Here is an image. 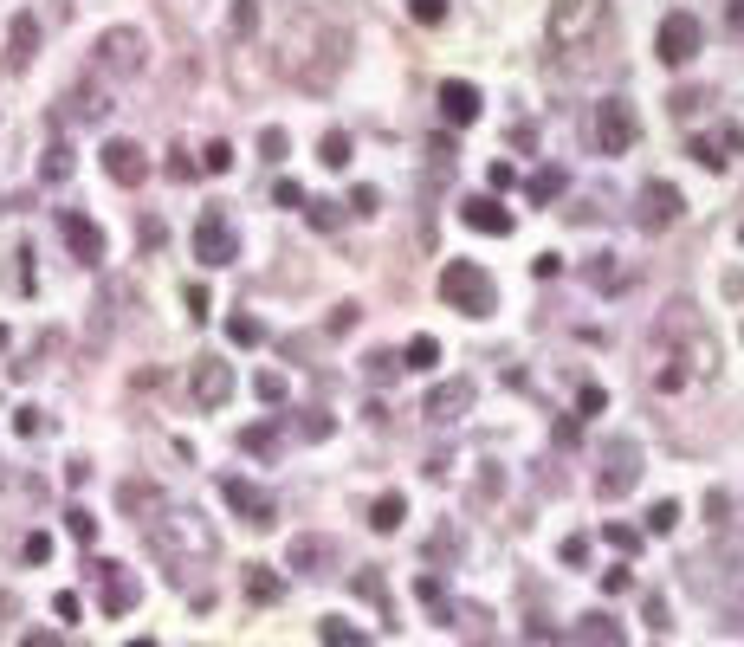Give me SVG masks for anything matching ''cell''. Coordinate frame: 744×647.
Masks as SVG:
<instances>
[{"label":"cell","mask_w":744,"mask_h":647,"mask_svg":"<svg viewBox=\"0 0 744 647\" xmlns=\"http://www.w3.org/2000/svg\"><path fill=\"white\" fill-rule=\"evenodd\" d=\"M143 531H149V550H156L169 570H188V557L195 563L214 557V531L201 525V512H182V505H162Z\"/></svg>","instance_id":"6da1fadb"},{"label":"cell","mask_w":744,"mask_h":647,"mask_svg":"<svg viewBox=\"0 0 744 647\" xmlns=\"http://www.w3.org/2000/svg\"><path fill=\"white\" fill-rule=\"evenodd\" d=\"M440 298H447V311L492 318V311H499V279H492L479 259H447V266H440Z\"/></svg>","instance_id":"7a4b0ae2"},{"label":"cell","mask_w":744,"mask_h":647,"mask_svg":"<svg viewBox=\"0 0 744 647\" xmlns=\"http://www.w3.org/2000/svg\"><path fill=\"white\" fill-rule=\"evenodd\" d=\"M602 33V0H550V46L583 52Z\"/></svg>","instance_id":"3957f363"},{"label":"cell","mask_w":744,"mask_h":647,"mask_svg":"<svg viewBox=\"0 0 744 647\" xmlns=\"http://www.w3.org/2000/svg\"><path fill=\"white\" fill-rule=\"evenodd\" d=\"M641 486V440L635 434H615L602 447V466H596V492L602 499H628Z\"/></svg>","instance_id":"277c9868"},{"label":"cell","mask_w":744,"mask_h":647,"mask_svg":"<svg viewBox=\"0 0 744 647\" xmlns=\"http://www.w3.org/2000/svg\"><path fill=\"white\" fill-rule=\"evenodd\" d=\"M98 65L104 78H136L149 65V46H143V33H136V26H110V33L98 39Z\"/></svg>","instance_id":"5b68a950"},{"label":"cell","mask_w":744,"mask_h":647,"mask_svg":"<svg viewBox=\"0 0 744 647\" xmlns=\"http://www.w3.org/2000/svg\"><path fill=\"white\" fill-rule=\"evenodd\" d=\"M699 46H706V26H699L686 7H673L667 20H660V33H654L660 65H693V59H699Z\"/></svg>","instance_id":"8992f818"},{"label":"cell","mask_w":744,"mask_h":647,"mask_svg":"<svg viewBox=\"0 0 744 647\" xmlns=\"http://www.w3.org/2000/svg\"><path fill=\"white\" fill-rule=\"evenodd\" d=\"M635 136H641L635 104H628V98H602V110H596V149H602V156H628Z\"/></svg>","instance_id":"52a82bcc"},{"label":"cell","mask_w":744,"mask_h":647,"mask_svg":"<svg viewBox=\"0 0 744 647\" xmlns=\"http://www.w3.org/2000/svg\"><path fill=\"white\" fill-rule=\"evenodd\" d=\"M195 259L201 266H233V259H240V240H233V227H227L220 208H208L195 220Z\"/></svg>","instance_id":"ba28073f"},{"label":"cell","mask_w":744,"mask_h":647,"mask_svg":"<svg viewBox=\"0 0 744 647\" xmlns=\"http://www.w3.org/2000/svg\"><path fill=\"white\" fill-rule=\"evenodd\" d=\"M188 395H195V408H227L233 363H220V356H195V369H188Z\"/></svg>","instance_id":"9c48e42d"},{"label":"cell","mask_w":744,"mask_h":647,"mask_svg":"<svg viewBox=\"0 0 744 647\" xmlns=\"http://www.w3.org/2000/svg\"><path fill=\"white\" fill-rule=\"evenodd\" d=\"M220 499H227V505H233V512H240V518H246V525H259V531H266V525H272V518H279V505H272V499H266V492H259V486H253V479H240V473H227V479H220Z\"/></svg>","instance_id":"30bf717a"},{"label":"cell","mask_w":744,"mask_h":647,"mask_svg":"<svg viewBox=\"0 0 744 647\" xmlns=\"http://www.w3.org/2000/svg\"><path fill=\"white\" fill-rule=\"evenodd\" d=\"M680 214H686V195H680V188H673V182H647V188H641V208H635V220H641L647 233L673 227V220H680Z\"/></svg>","instance_id":"8fae6325"},{"label":"cell","mask_w":744,"mask_h":647,"mask_svg":"<svg viewBox=\"0 0 744 647\" xmlns=\"http://www.w3.org/2000/svg\"><path fill=\"white\" fill-rule=\"evenodd\" d=\"M104 175H110L117 188H143V182H149V156L117 136V143H104Z\"/></svg>","instance_id":"7c38bea8"},{"label":"cell","mask_w":744,"mask_h":647,"mask_svg":"<svg viewBox=\"0 0 744 647\" xmlns=\"http://www.w3.org/2000/svg\"><path fill=\"white\" fill-rule=\"evenodd\" d=\"M59 233H65V246H72V259H85V266L104 259V227L91 214H59Z\"/></svg>","instance_id":"4fadbf2b"},{"label":"cell","mask_w":744,"mask_h":647,"mask_svg":"<svg viewBox=\"0 0 744 647\" xmlns=\"http://www.w3.org/2000/svg\"><path fill=\"white\" fill-rule=\"evenodd\" d=\"M479 85H466V78H447V85H440V117L453 123V130H466V123H479Z\"/></svg>","instance_id":"5bb4252c"},{"label":"cell","mask_w":744,"mask_h":647,"mask_svg":"<svg viewBox=\"0 0 744 647\" xmlns=\"http://www.w3.org/2000/svg\"><path fill=\"white\" fill-rule=\"evenodd\" d=\"M98 570V583H104V609L110 615H130L136 602H143V589H136V576H123V563H91Z\"/></svg>","instance_id":"9a60e30c"},{"label":"cell","mask_w":744,"mask_h":647,"mask_svg":"<svg viewBox=\"0 0 744 647\" xmlns=\"http://www.w3.org/2000/svg\"><path fill=\"white\" fill-rule=\"evenodd\" d=\"M466 408H473V382H466V376L440 382V389L427 395V421H440V428H447V421H460Z\"/></svg>","instance_id":"2e32d148"},{"label":"cell","mask_w":744,"mask_h":647,"mask_svg":"<svg viewBox=\"0 0 744 647\" xmlns=\"http://www.w3.org/2000/svg\"><path fill=\"white\" fill-rule=\"evenodd\" d=\"M460 220H466L473 233H499V240L512 233V214L499 208V195H466V201H460Z\"/></svg>","instance_id":"e0dca14e"},{"label":"cell","mask_w":744,"mask_h":647,"mask_svg":"<svg viewBox=\"0 0 744 647\" xmlns=\"http://www.w3.org/2000/svg\"><path fill=\"white\" fill-rule=\"evenodd\" d=\"M738 149H744V130H738V123H725L719 136H693V162H699V169H725Z\"/></svg>","instance_id":"ac0fdd59"},{"label":"cell","mask_w":744,"mask_h":647,"mask_svg":"<svg viewBox=\"0 0 744 647\" xmlns=\"http://www.w3.org/2000/svg\"><path fill=\"white\" fill-rule=\"evenodd\" d=\"M117 505H123L130 518H143V525H149V518H156L169 499H162V486H149V479H123V486H117Z\"/></svg>","instance_id":"d6986e66"},{"label":"cell","mask_w":744,"mask_h":647,"mask_svg":"<svg viewBox=\"0 0 744 647\" xmlns=\"http://www.w3.org/2000/svg\"><path fill=\"white\" fill-rule=\"evenodd\" d=\"M65 117L72 123H104L110 117V98L98 85H72V98H65Z\"/></svg>","instance_id":"ffe728a7"},{"label":"cell","mask_w":744,"mask_h":647,"mask_svg":"<svg viewBox=\"0 0 744 647\" xmlns=\"http://www.w3.org/2000/svg\"><path fill=\"white\" fill-rule=\"evenodd\" d=\"M330 557H337L330 538H292V550H285V563H292V570H305V576H318Z\"/></svg>","instance_id":"44dd1931"},{"label":"cell","mask_w":744,"mask_h":647,"mask_svg":"<svg viewBox=\"0 0 744 647\" xmlns=\"http://www.w3.org/2000/svg\"><path fill=\"white\" fill-rule=\"evenodd\" d=\"M402 518H408V499H402V492H382V499L369 505V531H382V538H389V531H402Z\"/></svg>","instance_id":"7402d4cb"},{"label":"cell","mask_w":744,"mask_h":647,"mask_svg":"<svg viewBox=\"0 0 744 647\" xmlns=\"http://www.w3.org/2000/svg\"><path fill=\"white\" fill-rule=\"evenodd\" d=\"M33 46H39V20H33V13H20V20H13V33H7V59L26 65V59H33Z\"/></svg>","instance_id":"603a6c76"},{"label":"cell","mask_w":744,"mask_h":647,"mask_svg":"<svg viewBox=\"0 0 744 647\" xmlns=\"http://www.w3.org/2000/svg\"><path fill=\"white\" fill-rule=\"evenodd\" d=\"M576 641H583V647H622V628H615L609 615H583V628H576Z\"/></svg>","instance_id":"cb8c5ba5"},{"label":"cell","mask_w":744,"mask_h":647,"mask_svg":"<svg viewBox=\"0 0 744 647\" xmlns=\"http://www.w3.org/2000/svg\"><path fill=\"white\" fill-rule=\"evenodd\" d=\"M356 596H369L382 609V622L395 628V602H389V589H382V570H356Z\"/></svg>","instance_id":"d4e9b609"},{"label":"cell","mask_w":744,"mask_h":647,"mask_svg":"<svg viewBox=\"0 0 744 647\" xmlns=\"http://www.w3.org/2000/svg\"><path fill=\"white\" fill-rule=\"evenodd\" d=\"M240 447L259 453V460H272V453H279V428H272V421H253V428H240Z\"/></svg>","instance_id":"484cf974"},{"label":"cell","mask_w":744,"mask_h":647,"mask_svg":"<svg viewBox=\"0 0 744 647\" xmlns=\"http://www.w3.org/2000/svg\"><path fill=\"white\" fill-rule=\"evenodd\" d=\"M72 169H78L72 143H52V149H46V162H39V175H46V182H72Z\"/></svg>","instance_id":"4316f807"},{"label":"cell","mask_w":744,"mask_h":647,"mask_svg":"<svg viewBox=\"0 0 744 647\" xmlns=\"http://www.w3.org/2000/svg\"><path fill=\"white\" fill-rule=\"evenodd\" d=\"M318 641H324V647H369V635H363V628H350L343 615H330V622L318 628Z\"/></svg>","instance_id":"83f0119b"},{"label":"cell","mask_w":744,"mask_h":647,"mask_svg":"<svg viewBox=\"0 0 744 647\" xmlns=\"http://www.w3.org/2000/svg\"><path fill=\"white\" fill-rule=\"evenodd\" d=\"M563 188H570V175H563V169H537L531 182H525V195L531 201H550V195H563Z\"/></svg>","instance_id":"f1b7e54d"},{"label":"cell","mask_w":744,"mask_h":647,"mask_svg":"<svg viewBox=\"0 0 744 647\" xmlns=\"http://www.w3.org/2000/svg\"><path fill=\"white\" fill-rule=\"evenodd\" d=\"M246 596H253V602H279V576H272L266 563H253V570H246Z\"/></svg>","instance_id":"f546056e"},{"label":"cell","mask_w":744,"mask_h":647,"mask_svg":"<svg viewBox=\"0 0 744 647\" xmlns=\"http://www.w3.org/2000/svg\"><path fill=\"white\" fill-rule=\"evenodd\" d=\"M259 156H266V162H285V156H292V136H285L279 123H272V130H259Z\"/></svg>","instance_id":"4dcf8cb0"},{"label":"cell","mask_w":744,"mask_h":647,"mask_svg":"<svg viewBox=\"0 0 744 647\" xmlns=\"http://www.w3.org/2000/svg\"><path fill=\"white\" fill-rule=\"evenodd\" d=\"M673 525H680V499H660L654 512H647V531H654V538H667Z\"/></svg>","instance_id":"1f68e13d"},{"label":"cell","mask_w":744,"mask_h":647,"mask_svg":"<svg viewBox=\"0 0 744 647\" xmlns=\"http://www.w3.org/2000/svg\"><path fill=\"white\" fill-rule=\"evenodd\" d=\"M65 531H72L78 544H98V518H91L85 505H72V512H65Z\"/></svg>","instance_id":"d6a6232c"},{"label":"cell","mask_w":744,"mask_h":647,"mask_svg":"<svg viewBox=\"0 0 744 647\" xmlns=\"http://www.w3.org/2000/svg\"><path fill=\"white\" fill-rule=\"evenodd\" d=\"M195 169H208V175H227V169H233V143H208V149H201V162H195Z\"/></svg>","instance_id":"836d02e7"},{"label":"cell","mask_w":744,"mask_h":647,"mask_svg":"<svg viewBox=\"0 0 744 647\" xmlns=\"http://www.w3.org/2000/svg\"><path fill=\"white\" fill-rule=\"evenodd\" d=\"M227 337L240 343V350H253V343L266 337V324H259V318H227Z\"/></svg>","instance_id":"e575fe53"},{"label":"cell","mask_w":744,"mask_h":647,"mask_svg":"<svg viewBox=\"0 0 744 647\" xmlns=\"http://www.w3.org/2000/svg\"><path fill=\"white\" fill-rule=\"evenodd\" d=\"M402 356H408V369H434V363H440V343H434V337H415Z\"/></svg>","instance_id":"d590c367"},{"label":"cell","mask_w":744,"mask_h":647,"mask_svg":"<svg viewBox=\"0 0 744 647\" xmlns=\"http://www.w3.org/2000/svg\"><path fill=\"white\" fill-rule=\"evenodd\" d=\"M318 162H324V169H343V162H350V136H343V130H330V136H324V156H318Z\"/></svg>","instance_id":"8d00e7d4"},{"label":"cell","mask_w":744,"mask_h":647,"mask_svg":"<svg viewBox=\"0 0 744 647\" xmlns=\"http://www.w3.org/2000/svg\"><path fill=\"white\" fill-rule=\"evenodd\" d=\"M233 33H240V39L259 33V7H253V0H233Z\"/></svg>","instance_id":"74e56055"},{"label":"cell","mask_w":744,"mask_h":647,"mask_svg":"<svg viewBox=\"0 0 744 647\" xmlns=\"http://www.w3.org/2000/svg\"><path fill=\"white\" fill-rule=\"evenodd\" d=\"M408 13H415L421 26H440L447 20V0H408Z\"/></svg>","instance_id":"f35d334b"},{"label":"cell","mask_w":744,"mask_h":647,"mask_svg":"<svg viewBox=\"0 0 744 647\" xmlns=\"http://www.w3.org/2000/svg\"><path fill=\"white\" fill-rule=\"evenodd\" d=\"M602 538H609L615 550H622V557H635V550H641V538H635L628 525H602Z\"/></svg>","instance_id":"ab89813d"},{"label":"cell","mask_w":744,"mask_h":647,"mask_svg":"<svg viewBox=\"0 0 744 647\" xmlns=\"http://www.w3.org/2000/svg\"><path fill=\"white\" fill-rule=\"evenodd\" d=\"M395 376V350H369V382H389Z\"/></svg>","instance_id":"60d3db41"},{"label":"cell","mask_w":744,"mask_h":647,"mask_svg":"<svg viewBox=\"0 0 744 647\" xmlns=\"http://www.w3.org/2000/svg\"><path fill=\"white\" fill-rule=\"evenodd\" d=\"M20 557H26V563H46V557H52V538H46V531H33V538L20 544Z\"/></svg>","instance_id":"b9f144b4"},{"label":"cell","mask_w":744,"mask_h":647,"mask_svg":"<svg viewBox=\"0 0 744 647\" xmlns=\"http://www.w3.org/2000/svg\"><path fill=\"white\" fill-rule=\"evenodd\" d=\"M602 408H609V395H602V389H596V382H589V389H583V395H576V415H602Z\"/></svg>","instance_id":"7bdbcfd3"},{"label":"cell","mask_w":744,"mask_h":647,"mask_svg":"<svg viewBox=\"0 0 744 647\" xmlns=\"http://www.w3.org/2000/svg\"><path fill=\"white\" fill-rule=\"evenodd\" d=\"M486 182H492V195H505V188L518 182V169H512V162H492V169H486Z\"/></svg>","instance_id":"ee69618b"},{"label":"cell","mask_w":744,"mask_h":647,"mask_svg":"<svg viewBox=\"0 0 744 647\" xmlns=\"http://www.w3.org/2000/svg\"><path fill=\"white\" fill-rule=\"evenodd\" d=\"M253 389H259V402H285V376H272V369L253 382Z\"/></svg>","instance_id":"f6af8a7d"},{"label":"cell","mask_w":744,"mask_h":647,"mask_svg":"<svg viewBox=\"0 0 744 647\" xmlns=\"http://www.w3.org/2000/svg\"><path fill=\"white\" fill-rule=\"evenodd\" d=\"M615 279H622V272H615V253H602L596 266H589V285H615Z\"/></svg>","instance_id":"bcb514c9"},{"label":"cell","mask_w":744,"mask_h":647,"mask_svg":"<svg viewBox=\"0 0 744 647\" xmlns=\"http://www.w3.org/2000/svg\"><path fill=\"white\" fill-rule=\"evenodd\" d=\"M350 208L369 220V214H382V195H376V188H356V195H350Z\"/></svg>","instance_id":"7dc6e473"},{"label":"cell","mask_w":744,"mask_h":647,"mask_svg":"<svg viewBox=\"0 0 744 647\" xmlns=\"http://www.w3.org/2000/svg\"><path fill=\"white\" fill-rule=\"evenodd\" d=\"M272 201H279V208H305V188H298V182H279V188H272Z\"/></svg>","instance_id":"c3c4849f"},{"label":"cell","mask_w":744,"mask_h":647,"mask_svg":"<svg viewBox=\"0 0 744 647\" xmlns=\"http://www.w3.org/2000/svg\"><path fill=\"white\" fill-rule=\"evenodd\" d=\"M52 615H59V622H78V596H72V589H59V596H52Z\"/></svg>","instance_id":"681fc988"},{"label":"cell","mask_w":744,"mask_h":647,"mask_svg":"<svg viewBox=\"0 0 744 647\" xmlns=\"http://www.w3.org/2000/svg\"><path fill=\"white\" fill-rule=\"evenodd\" d=\"M725 512H732V499H725V492H706V518H712V525H725Z\"/></svg>","instance_id":"f907efd6"},{"label":"cell","mask_w":744,"mask_h":647,"mask_svg":"<svg viewBox=\"0 0 744 647\" xmlns=\"http://www.w3.org/2000/svg\"><path fill=\"white\" fill-rule=\"evenodd\" d=\"M169 175H175V182H188V175H195V162H188V149H175V156H169Z\"/></svg>","instance_id":"816d5d0a"},{"label":"cell","mask_w":744,"mask_h":647,"mask_svg":"<svg viewBox=\"0 0 744 647\" xmlns=\"http://www.w3.org/2000/svg\"><path fill=\"white\" fill-rule=\"evenodd\" d=\"M531 272H537V279H557L563 259H557V253H537V266H531Z\"/></svg>","instance_id":"f5cc1de1"},{"label":"cell","mask_w":744,"mask_h":647,"mask_svg":"<svg viewBox=\"0 0 744 647\" xmlns=\"http://www.w3.org/2000/svg\"><path fill=\"white\" fill-rule=\"evenodd\" d=\"M641 615H647V628H667V602H660V596H647Z\"/></svg>","instance_id":"db71d44e"},{"label":"cell","mask_w":744,"mask_h":647,"mask_svg":"<svg viewBox=\"0 0 744 647\" xmlns=\"http://www.w3.org/2000/svg\"><path fill=\"white\" fill-rule=\"evenodd\" d=\"M311 208V227H337V214H330V201H305Z\"/></svg>","instance_id":"11a10c76"},{"label":"cell","mask_w":744,"mask_h":647,"mask_svg":"<svg viewBox=\"0 0 744 647\" xmlns=\"http://www.w3.org/2000/svg\"><path fill=\"white\" fill-rule=\"evenodd\" d=\"M421 602H434V609H440V602H447V589H440V576H421Z\"/></svg>","instance_id":"9f6ffc18"},{"label":"cell","mask_w":744,"mask_h":647,"mask_svg":"<svg viewBox=\"0 0 744 647\" xmlns=\"http://www.w3.org/2000/svg\"><path fill=\"white\" fill-rule=\"evenodd\" d=\"M589 557V538H563V563H583Z\"/></svg>","instance_id":"6f0895ef"},{"label":"cell","mask_w":744,"mask_h":647,"mask_svg":"<svg viewBox=\"0 0 744 647\" xmlns=\"http://www.w3.org/2000/svg\"><path fill=\"white\" fill-rule=\"evenodd\" d=\"M725 20H732V33L744 39V0H725Z\"/></svg>","instance_id":"680465c9"},{"label":"cell","mask_w":744,"mask_h":647,"mask_svg":"<svg viewBox=\"0 0 744 647\" xmlns=\"http://www.w3.org/2000/svg\"><path fill=\"white\" fill-rule=\"evenodd\" d=\"M20 647H59V635H46V628H39V635H26Z\"/></svg>","instance_id":"91938a15"},{"label":"cell","mask_w":744,"mask_h":647,"mask_svg":"<svg viewBox=\"0 0 744 647\" xmlns=\"http://www.w3.org/2000/svg\"><path fill=\"white\" fill-rule=\"evenodd\" d=\"M7 615H13V596H0V622H7Z\"/></svg>","instance_id":"94428289"},{"label":"cell","mask_w":744,"mask_h":647,"mask_svg":"<svg viewBox=\"0 0 744 647\" xmlns=\"http://www.w3.org/2000/svg\"><path fill=\"white\" fill-rule=\"evenodd\" d=\"M130 647H156V641H130Z\"/></svg>","instance_id":"6125c7cd"}]
</instances>
